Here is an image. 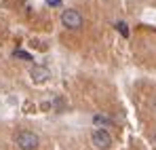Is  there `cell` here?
Here are the masks:
<instances>
[{
    "label": "cell",
    "instance_id": "6da1fadb",
    "mask_svg": "<svg viewBox=\"0 0 156 150\" xmlns=\"http://www.w3.org/2000/svg\"><path fill=\"white\" fill-rule=\"evenodd\" d=\"M15 144H17L19 150H36L38 144H40V137L34 131H27L26 129V131H19L15 135Z\"/></svg>",
    "mask_w": 156,
    "mask_h": 150
},
{
    "label": "cell",
    "instance_id": "7a4b0ae2",
    "mask_svg": "<svg viewBox=\"0 0 156 150\" xmlns=\"http://www.w3.org/2000/svg\"><path fill=\"white\" fill-rule=\"evenodd\" d=\"M82 24H84V19H82L80 11H76V9H66L61 13V25L63 27H68V30H80Z\"/></svg>",
    "mask_w": 156,
    "mask_h": 150
},
{
    "label": "cell",
    "instance_id": "3957f363",
    "mask_svg": "<svg viewBox=\"0 0 156 150\" xmlns=\"http://www.w3.org/2000/svg\"><path fill=\"white\" fill-rule=\"evenodd\" d=\"M91 144L97 150H108L112 146V135L108 129H93L91 131Z\"/></svg>",
    "mask_w": 156,
    "mask_h": 150
},
{
    "label": "cell",
    "instance_id": "277c9868",
    "mask_svg": "<svg viewBox=\"0 0 156 150\" xmlns=\"http://www.w3.org/2000/svg\"><path fill=\"white\" fill-rule=\"evenodd\" d=\"M30 76H32V80H34V82H47V80H49V76H51V72H49L47 68L36 66V68H32V70H30Z\"/></svg>",
    "mask_w": 156,
    "mask_h": 150
},
{
    "label": "cell",
    "instance_id": "5b68a950",
    "mask_svg": "<svg viewBox=\"0 0 156 150\" xmlns=\"http://www.w3.org/2000/svg\"><path fill=\"white\" fill-rule=\"evenodd\" d=\"M93 125L97 129H105V127H112V119L105 116V114H95L93 116Z\"/></svg>",
    "mask_w": 156,
    "mask_h": 150
},
{
    "label": "cell",
    "instance_id": "8992f818",
    "mask_svg": "<svg viewBox=\"0 0 156 150\" xmlns=\"http://www.w3.org/2000/svg\"><path fill=\"white\" fill-rule=\"evenodd\" d=\"M116 30H118V32H120L125 38L129 36V27H127V24H125V21H118V24H116Z\"/></svg>",
    "mask_w": 156,
    "mask_h": 150
},
{
    "label": "cell",
    "instance_id": "52a82bcc",
    "mask_svg": "<svg viewBox=\"0 0 156 150\" xmlns=\"http://www.w3.org/2000/svg\"><path fill=\"white\" fill-rule=\"evenodd\" d=\"M13 55H15V57H23L26 61H30V59H32V55H30V53H26V51H15Z\"/></svg>",
    "mask_w": 156,
    "mask_h": 150
},
{
    "label": "cell",
    "instance_id": "ba28073f",
    "mask_svg": "<svg viewBox=\"0 0 156 150\" xmlns=\"http://www.w3.org/2000/svg\"><path fill=\"white\" fill-rule=\"evenodd\" d=\"M49 6H61V0H47Z\"/></svg>",
    "mask_w": 156,
    "mask_h": 150
},
{
    "label": "cell",
    "instance_id": "9c48e42d",
    "mask_svg": "<svg viewBox=\"0 0 156 150\" xmlns=\"http://www.w3.org/2000/svg\"><path fill=\"white\" fill-rule=\"evenodd\" d=\"M152 140H154V144H156V131H154V135H152Z\"/></svg>",
    "mask_w": 156,
    "mask_h": 150
},
{
    "label": "cell",
    "instance_id": "30bf717a",
    "mask_svg": "<svg viewBox=\"0 0 156 150\" xmlns=\"http://www.w3.org/2000/svg\"><path fill=\"white\" fill-rule=\"evenodd\" d=\"M154 108H156V100H154Z\"/></svg>",
    "mask_w": 156,
    "mask_h": 150
}]
</instances>
